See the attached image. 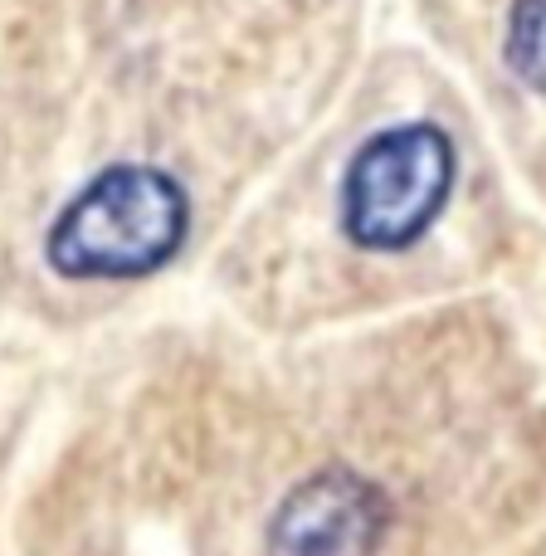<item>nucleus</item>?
I'll list each match as a JSON object with an SVG mask.
<instances>
[{"label":"nucleus","mask_w":546,"mask_h":556,"mask_svg":"<svg viewBox=\"0 0 546 556\" xmlns=\"http://www.w3.org/2000/svg\"><path fill=\"white\" fill-rule=\"evenodd\" d=\"M191 230V201L166 172L107 166L49 230V264L68 278H142L162 269Z\"/></svg>","instance_id":"f257e3e1"},{"label":"nucleus","mask_w":546,"mask_h":556,"mask_svg":"<svg viewBox=\"0 0 546 556\" xmlns=\"http://www.w3.org/2000/svg\"><path fill=\"white\" fill-rule=\"evenodd\" d=\"M454 186V147L440 127L405 123L371 137L342 181V230L361 250H405L434 225Z\"/></svg>","instance_id":"f03ea898"},{"label":"nucleus","mask_w":546,"mask_h":556,"mask_svg":"<svg viewBox=\"0 0 546 556\" xmlns=\"http://www.w3.org/2000/svg\"><path fill=\"white\" fill-rule=\"evenodd\" d=\"M503 54H508V68L522 84L546 93V0H518L512 5Z\"/></svg>","instance_id":"7ed1b4c3"}]
</instances>
